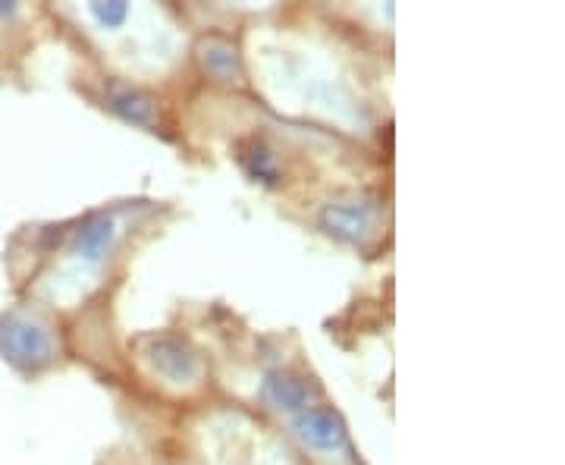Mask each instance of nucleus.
Returning a JSON list of instances; mask_svg holds the SVG:
<instances>
[{
	"label": "nucleus",
	"instance_id": "7",
	"mask_svg": "<svg viewBox=\"0 0 565 465\" xmlns=\"http://www.w3.org/2000/svg\"><path fill=\"white\" fill-rule=\"evenodd\" d=\"M107 104L110 110H117L122 120L136 123V126H158L161 123V110H158V102L151 95H145L132 85H110L107 88Z\"/></svg>",
	"mask_w": 565,
	"mask_h": 465
},
{
	"label": "nucleus",
	"instance_id": "4",
	"mask_svg": "<svg viewBox=\"0 0 565 465\" xmlns=\"http://www.w3.org/2000/svg\"><path fill=\"white\" fill-rule=\"evenodd\" d=\"M117 218L114 214H92L88 221L79 223V230L73 233L70 255L85 264H102L107 252L117 243Z\"/></svg>",
	"mask_w": 565,
	"mask_h": 465
},
{
	"label": "nucleus",
	"instance_id": "1",
	"mask_svg": "<svg viewBox=\"0 0 565 465\" xmlns=\"http://www.w3.org/2000/svg\"><path fill=\"white\" fill-rule=\"evenodd\" d=\"M0 352L13 368L35 374L57 359V337L35 315L7 311L0 318Z\"/></svg>",
	"mask_w": 565,
	"mask_h": 465
},
{
	"label": "nucleus",
	"instance_id": "9",
	"mask_svg": "<svg viewBox=\"0 0 565 465\" xmlns=\"http://www.w3.org/2000/svg\"><path fill=\"white\" fill-rule=\"evenodd\" d=\"M239 163H243L245 173L252 180L267 182V186L280 182V161H277L274 148L264 142V139H258V136H252V139H245L239 145Z\"/></svg>",
	"mask_w": 565,
	"mask_h": 465
},
{
	"label": "nucleus",
	"instance_id": "6",
	"mask_svg": "<svg viewBox=\"0 0 565 465\" xmlns=\"http://www.w3.org/2000/svg\"><path fill=\"white\" fill-rule=\"evenodd\" d=\"M323 226L349 243H359L374 226V208L364 202H330L321 214Z\"/></svg>",
	"mask_w": 565,
	"mask_h": 465
},
{
	"label": "nucleus",
	"instance_id": "3",
	"mask_svg": "<svg viewBox=\"0 0 565 465\" xmlns=\"http://www.w3.org/2000/svg\"><path fill=\"white\" fill-rule=\"evenodd\" d=\"M148 359L154 364V371L173 384H189L202 374V362L192 352V346H185L177 337H154L148 344Z\"/></svg>",
	"mask_w": 565,
	"mask_h": 465
},
{
	"label": "nucleus",
	"instance_id": "5",
	"mask_svg": "<svg viewBox=\"0 0 565 465\" xmlns=\"http://www.w3.org/2000/svg\"><path fill=\"white\" fill-rule=\"evenodd\" d=\"M315 393L318 390L308 384V378H302L299 371H289V368L270 371L262 384V397L267 403L274 405V409H280V412H296V415L311 405Z\"/></svg>",
	"mask_w": 565,
	"mask_h": 465
},
{
	"label": "nucleus",
	"instance_id": "10",
	"mask_svg": "<svg viewBox=\"0 0 565 465\" xmlns=\"http://www.w3.org/2000/svg\"><path fill=\"white\" fill-rule=\"evenodd\" d=\"M92 17L102 22L104 29H117L129 17V3H92Z\"/></svg>",
	"mask_w": 565,
	"mask_h": 465
},
{
	"label": "nucleus",
	"instance_id": "2",
	"mask_svg": "<svg viewBox=\"0 0 565 465\" xmlns=\"http://www.w3.org/2000/svg\"><path fill=\"white\" fill-rule=\"evenodd\" d=\"M296 431L302 434V441L323 453H340L349 450V427L343 415L337 409H323V405H308L305 412L296 415Z\"/></svg>",
	"mask_w": 565,
	"mask_h": 465
},
{
	"label": "nucleus",
	"instance_id": "8",
	"mask_svg": "<svg viewBox=\"0 0 565 465\" xmlns=\"http://www.w3.org/2000/svg\"><path fill=\"white\" fill-rule=\"evenodd\" d=\"M199 57H202L204 70L211 76H217L223 82L243 80V57H239V47L223 35H211L202 41L199 47Z\"/></svg>",
	"mask_w": 565,
	"mask_h": 465
}]
</instances>
